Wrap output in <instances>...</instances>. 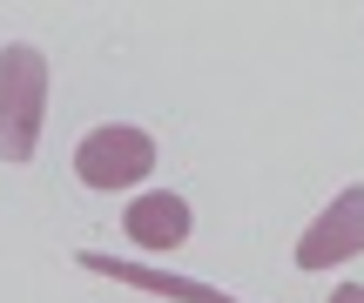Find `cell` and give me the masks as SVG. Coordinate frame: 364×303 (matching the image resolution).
Here are the masks:
<instances>
[{"mask_svg":"<svg viewBox=\"0 0 364 303\" xmlns=\"http://www.w3.org/2000/svg\"><path fill=\"white\" fill-rule=\"evenodd\" d=\"M324 303H364V283H344V290H331Z\"/></svg>","mask_w":364,"mask_h":303,"instance_id":"cell-6","label":"cell"},{"mask_svg":"<svg viewBox=\"0 0 364 303\" xmlns=\"http://www.w3.org/2000/svg\"><path fill=\"white\" fill-rule=\"evenodd\" d=\"M358 250H364V182L338 189V196L311 216V229L297 236V270L317 277V270H338L344 256H358Z\"/></svg>","mask_w":364,"mask_h":303,"instance_id":"cell-3","label":"cell"},{"mask_svg":"<svg viewBox=\"0 0 364 303\" xmlns=\"http://www.w3.org/2000/svg\"><path fill=\"white\" fill-rule=\"evenodd\" d=\"M48 115V54L7 40L0 48V162H34Z\"/></svg>","mask_w":364,"mask_h":303,"instance_id":"cell-1","label":"cell"},{"mask_svg":"<svg viewBox=\"0 0 364 303\" xmlns=\"http://www.w3.org/2000/svg\"><path fill=\"white\" fill-rule=\"evenodd\" d=\"M75 263H81V270H95V277H108V283H129V290H149V297H176V303H236V297H223L216 283L169 277V270H156V263H129V256H102V250H81Z\"/></svg>","mask_w":364,"mask_h":303,"instance_id":"cell-4","label":"cell"},{"mask_svg":"<svg viewBox=\"0 0 364 303\" xmlns=\"http://www.w3.org/2000/svg\"><path fill=\"white\" fill-rule=\"evenodd\" d=\"M149 169H156V135L135 121H102L75 148V175L88 189H135Z\"/></svg>","mask_w":364,"mask_h":303,"instance_id":"cell-2","label":"cell"},{"mask_svg":"<svg viewBox=\"0 0 364 303\" xmlns=\"http://www.w3.org/2000/svg\"><path fill=\"white\" fill-rule=\"evenodd\" d=\"M122 229H129V243H142V250H182L189 243V229H196V216H189V202L176 196V189H142V196L129 202V216H122Z\"/></svg>","mask_w":364,"mask_h":303,"instance_id":"cell-5","label":"cell"}]
</instances>
